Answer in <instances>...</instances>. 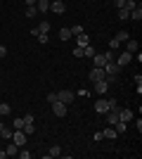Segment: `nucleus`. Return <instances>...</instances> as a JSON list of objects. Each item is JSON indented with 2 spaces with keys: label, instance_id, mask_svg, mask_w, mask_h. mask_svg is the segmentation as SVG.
<instances>
[{
  "label": "nucleus",
  "instance_id": "obj_1",
  "mask_svg": "<svg viewBox=\"0 0 142 159\" xmlns=\"http://www.w3.org/2000/svg\"><path fill=\"white\" fill-rule=\"evenodd\" d=\"M26 140H28V135L21 131V128H14V131H12V143L17 147H26Z\"/></svg>",
  "mask_w": 142,
  "mask_h": 159
},
{
  "label": "nucleus",
  "instance_id": "obj_2",
  "mask_svg": "<svg viewBox=\"0 0 142 159\" xmlns=\"http://www.w3.org/2000/svg\"><path fill=\"white\" fill-rule=\"evenodd\" d=\"M102 69H104V76H118V71H121V66L116 64V60H109Z\"/></svg>",
  "mask_w": 142,
  "mask_h": 159
},
{
  "label": "nucleus",
  "instance_id": "obj_3",
  "mask_svg": "<svg viewBox=\"0 0 142 159\" xmlns=\"http://www.w3.org/2000/svg\"><path fill=\"white\" fill-rule=\"evenodd\" d=\"M50 12H54V14H64V12H67L64 0H50Z\"/></svg>",
  "mask_w": 142,
  "mask_h": 159
},
{
  "label": "nucleus",
  "instance_id": "obj_4",
  "mask_svg": "<svg viewBox=\"0 0 142 159\" xmlns=\"http://www.w3.org/2000/svg\"><path fill=\"white\" fill-rule=\"evenodd\" d=\"M57 100H59V102H64V105L69 107V105L76 100V93H71V90H62V93H57Z\"/></svg>",
  "mask_w": 142,
  "mask_h": 159
},
{
  "label": "nucleus",
  "instance_id": "obj_5",
  "mask_svg": "<svg viewBox=\"0 0 142 159\" xmlns=\"http://www.w3.org/2000/svg\"><path fill=\"white\" fill-rule=\"evenodd\" d=\"M52 114L54 116H67V105L59 102V100H54L52 102Z\"/></svg>",
  "mask_w": 142,
  "mask_h": 159
},
{
  "label": "nucleus",
  "instance_id": "obj_6",
  "mask_svg": "<svg viewBox=\"0 0 142 159\" xmlns=\"http://www.w3.org/2000/svg\"><path fill=\"white\" fill-rule=\"evenodd\" d=\"M130 62H133V55H130L128 50H123V52H118V60H116V64H118V66H128Z\"/></svg>",
  "mask_w": 142,
  "mask_h": 159
},
{
  "label": "nucleus",
  "instance_id": "obj_7",
  "mask_svg": "<svg viewBox=\"0 0 142 159\" xmlns=\"http://www.w3.org/2000/svg\"><path fill=\"white\" fill-rule=\"evenodd\" d=\"M88 79L93 81V83H95V81H102V79H104V69H100V66H93V69H90V76H88Z\"/></svg>",
  "mask_w": 142,
  "mask_h": 159
},
{
  "label": "nucleus",
  "instance_id": "obj_8",
  "mask_svg": "<svg viewBox=\"0 0 142 159\" xmlns=\"http://www.w3.org/2000/svg\"><path fill=\"white\" fill-rule=\"evenodd\" d=\"M133 119H135V112H133V109H121V112H118V121H126V124H130Z\"/></svg>",
  "mask_w": 142,
  "mask_h": 159
},
{
  "label": "nucleus",
  "instance_id": "obj_9",
  "mask_svg": "<svg viewBox=\"0 0 142 159\" xmlns=\"http://www.w3.org/2000/svg\"><path fill=\"white\" fill-rule=\"evenodd\" d=\"M95 112H97V114H107V112H109V102L100 98L97 102H95Z\"/></svg>",
  "mask_w": 142,
  "mask_h": 159
},
{
  "label": "nucleus",
  "instance_id": "obj_10",
  "mask_svg": "<svg viewBox=\"0 0 142 159\" xmlns=\"http://www.w3.org/2000/svg\"><path fill=\"white\" fill-rule=\"evenodd\" d=\"M107 90H109V83L104 79H102V81H95V93H97V95H104Z\"/></svg>",
  "mask_w": 142,
  "mask_h": 159
},
{
  "label": "nucleus",
  "instance_id": "obj_11",
  "mask_svg": "<svg viewBox=\"0 0 142 159\" xmlns=\"http://www.w3.org/2000/svg\"><path fill=\"white\" fill-rule=\"evenodd\" d=\"M36 10H38L41 14L50 12V0H36Z\"/></svg>",
  "mask_w": 142,
  "mask_h": 159
},
{
  "label": "nucleus",
  "instance_id": "obj_12",
  "mask_svg": "<svg viewBox=\"0 0 142 159\" xmlns=\"http://www.w3.org/2000/svg\"><path fill=\"white\" fill-rule=\"evenodd\" d=\"M104 64H107V57H104V55H100V52H95V55H93V66H100V69H102Z\"/></svg>",
  "mask_w": 142,
  "mask_h": 159
},
{
  "label": "nucleus",
  "instance_id": "obj_13",
  "mask_svg": "<svg viewBox=\"0 0 142 159\" xmlns=\"http://www.w3.org/2000/svg\"><path fill=\"white\" fill-rule=\"evenodd\" d=\"M116 121H118V109H109V112H107V124H109V126H114Z\"/></svg>",
  "mask_w": 142,
  "mask_h": 159
},
{
  "label": "nucleus",
  "instance_id": "obj_14",
  "mask_svg": "<svg viewBox=\"0 0 142 159\" xmlns=\"http://www.w3.org/2000/svg\"><path fill=\"white\" fill-rule=\"evenodd\" d=\"M130 19H133V21H140L142 19V7L140 5H135L133 10H130Z\"/></svg>",
  "mask_w": 142,
  "mask_h": 159
},
{
  "label": "nucleus",
  "instance_id": "obj_15",
  "mask_svg": "<svg viewBox=\"0 0 142 159\" xmlns=\"http://www.w3.org/2000/svg\"><path fill=\"white\" fill-rule=\"evenodd\" d=\"M76 43H78V48H85V45H90V36L81 33V36H76Z\"/></svg>",
  "mask_w": 142,
  "mask_h": 159
},
{
  "label": "nucleus",
  "instance_id": "obj_16",
  "mask_svg": "<svg viewBox=\"0 0 142 159\" xmlns=\"http://www.w3.org/2000/svg\"><path fill=\"white\" fill-rule=\"evenodd\" d=\"M126 50H128L130 55H135L137 52V40H130L128 38V40H126Z\"/></svg>",
  "mask_w": 142,
  "mask_h": 159
},
{
  "label": "nucleus",
  "instance_id": "obj_17",
  "mask_svg": "<svg viewBox=\"0 0 142 159\" xmlns=\"http://www.w3.org/2000/svg\"><path fill=\"white\" fill-rule=\"evenodd\" d=\"M5 152H7V157H14V154L19 152V147H17V145H14V143H12V140H10V145L5 147Z\"/></svg>",
  "mask_w": 142,
  "mask_h": 159
},
{
  "label": "nucleus",
  "instance_id": "obj_18",
  "mask_svg": "<svg viewBox=\"0 0 142 159\" xmlns=\"http://www.w3.org/2000/svg\"><path fill=\"white\" fill-rule=\"evenodd\" d=\"M47 157H62V147L59 145H52L47 150Z\"/></svg>",
  "mask_w": 142,
  "mask_h": 159
},
{
  "label": "nucleus",
  "instance_id": "obj_19",
  "mask_svg": "<svg viewBox=\"0 0 142 159\" xmlns=\"http://www.w3.org/2000/svg\"><path fill=\"white\" fill-rule=\"evenodd\" d=\"M114 128H116V133H126L128 131V124H126V121H116Z\"/></svg>",
  "mask_w": 142,
  "mask_h": 159
},
{
  "label": "nucleus",
  "instance_id": "obj_20",
  "mask_svg": "<svg viewBox=\"0 0 142 159\" xmlns=\"http://www.w3.org/2000/svg\"><path fill=\"white\" fill-rule=\"evenodd\" d=\"M102 133H104V138H111V140H114L116 135H118V133H116V128H114V126H109V128H104V131H102Z\"/></svg>",
  "mask_w": 142,
  "mask_h": 159
},
{
  "label": "nucleus",
  "instance_id": "obj_21",
  "mask_svg": "<svg viewBox=\"0 0 142 159\" xmlns=\"http://www.w3.org/2000/svg\"><path fill=\"white\" fill-rule=\"evenodd\" d=\"M95 52H97V50H95V48H93V43H90V45H85V48H83V57H93Z\"/></svg>",
  "mask_w": 142,
  "mask_h": 159
},
{
  "label": "nucleus",
  "instance_id": "obj_22",
  "mask_svg": "<svg viewBox=\"0 0 142 159\" xmlns=\"http://www.w3.org/2000/svg\"><path fill=\"white\" fill-rule=\"evenodd\" d=\"M118 19H130V10H126V7H121V10H118Z\"/></svg>",
  "mask_w": 142,
  "mask_h": 159
},
{
  "label": "nucleus",
  "instance_id": "obj_23",
  "mask_svg": "<svg viewBox=\"0 0 142 159\" xmlns=\"http://www.w3.org/2000/svg\"><path fill=\"white\" fill-rule=\"evenodd\" d=\"M128 38H130L128 31H118V33H116V40H118V43H126Z\"/></svg>",
  "mask_w": 142,
  "mask_h": 159
},
{
  "label": "nucleus",
  "instance_id": "obj_24",
  "mask_svg": "<svg viewBox=\"0 0 142 159\" xmlns=\"http://www.w3.org/2000/svg\"><path fill=\"white\" fill-rule=\"evenodd\" d=\"M59 38H62V40H69V38H74V36H71V31H69V29H59Z\"/></svg>",
  "mask_w": 142,
  "mask_h": 159
},
{
  "label": "nucleus",
  "instance_id": "obj_25",
  "mask_svg": "<svg viewBox=\"0 0 142 159\" xmlns=\"http://www.w3.org/2000/svg\"><path fill=\"white\" fill-rule=\"evenodd\" d=\"M69 31H71V36H81V33H83V26H81V24H74Z\"/></svg>",
  "mask_w": 142,
  "mask_h": 159
},
{
  "label": "nucleus",
  "instance_id": "obj_26",
  "mask_svg": "<svg viewBox=\"0 0 142 159\" xmlns=\"http://www.w3.org/2000/svg\"><path fill=\"white\" fill-rule=\"evenodd\" d=\"M21 131L26 133V135H31V133H36V124H24V128Z\"/></svg>",
  "mask_w": 142,
  "mask_h": 159
},
{
  "label": "nucleus",
  "instance_id": "obj_27",
  "mask_svg": "<svg viewBox=\"0 0 142 159\" xmlns=\"http://www.w3.org/2000/svg\"><path fill=\"white\" fill-rule=\"evenodd\" d=\"M50 29H52V26H50V21H43L41 26H38V31H41V33H50Z\"/></svg>",
  "mask_w": 142,
  "mask_h": 159
},
{
  "label": "nucleus",
  "instance_id": "obj_28",
  "mask_svg": "<svg viewBox=\"0 0 142 159\" xmlns=\"http://www.w3.org/2000/svg\"><path fill=\"white\" fill-rule=\"evenodd\" d=\"M21 119H24V124H36V116H33V114H24Z\"/></svg>",
  "mask_w": 142,
  "mask_h": 159
},
{
  "label": "nucleus",
  "instance_id": "obj_29",
  "mask_svg": "<svg viewBox=\"0 0 142 159\" xmlns=\"http://www.w3.org/2000/svg\"><path fill=\"white\" fill-rule=\"evenodd\" d=\"M0 114H2V116L10 114V105H7V102H0Z\"/></svg>",
  "mask_w": 142,
  "mask_h": 159
},
{
  "label": "nucleus",
  "instance_id": "obj_30",
  "mask_svg": "<svg viewBox=\"0 0 142 159\" xmlns=\"http://www.w3.org/2000/svg\"><path fill=\"white\" fill-rule=\"evenodd\" d=\"M118 45H121V43H118L116 38H111V40H109V50H118Z\"/></svg>",
  "mask_w": 142,
  "mask_h": 159
},
{
  "label": "nucleus",
  "instance_id": "obj_31",
  "mask_svg": "<svg viewBox=\"0 0 142 159\" xmlns=\"http://www.w3.org/2000/svg\"><path fill=\"white\" fill-rule=\"evenodd\" d=\"M38 14V10H36V5L33 7H26V17H36Z\"/></svg>",
  "mask_w": 142,
  "mask_h": 159
},
{
  "label": "nucleus",
  "instance_id": "obj_32",
  "mask_svg": "<svg viewBox=\"0 0 142 159\" xmlns=\"http://www.w3.org/2000/svg\"><path fill=\"white\" fill-rule=\"evenodd\" d=\"M107 102H109V109H118V102H116V100H114V98H109V100H107Z\"/></svg>",
  "mask_w": 142,
  "mask_h": 159
},
{
  "label": "nucleus",
  "instance_id": "obj_33",
  "mask_svg": "<svg viewBox=\"0 0 142 159\" xmlns=\"http://www.w3.org/2000/svg\"><path fill=\"white\" fill-rule=\"evenodd\" d=\"M14 128H24V119H19V116H17V119H14V124H12Z\"/></svg>",
  "mask_w": 142,
  "mask_h": 159
},
{
  "label": "nucleus",
  "instance_id": "obj_34",
  "mask_svg": "<svg viewBox=\"0 0 142 159\" xmlns=\"http://www.w3.org/2000/svg\"><path fill=\"white\" fill-rule=\"evenodd\" d=\"M38 40H41L43 45H45V43H47V40H50V38H47V33H38Z\"/></svg>",
  "mask_w": 142,
  "mask_h": 159
},
{
  "label": "nucleus",
  "instance_id": "obj_35",
  "mask_svg": "<svg viewBox=\"0 0 142 159\" xmlns=\"http://www.w3.org/2000/svg\"><path fill=\"white\" fill-rule=\"evenodd\" d=\"M74 57H83V48H78V45L74 48Z\"/></svg>",
  "mask_w": 142,
  "mask_h": 159
},
{
  "label": "nucleus",
  "instance_id": "obj_36",
  "mask_svg": "<svg viewBox=\"0 0 142 159\" xmlns=\"http://www.w3.org/2000/svg\"><path fill=\"white\" fill-rule=\"evenodd\" d=\"M114 5H116V10H121V7H126V0H114Z\"/></svg>",
  "mask_w": 142,
  "mask_h": 159
},
{
  "label": "nucleus",
  "instance_id": "obj_37",
  "mask_svg": "<svg viewBox=\"0 0 142 159\" xmlns=\"http://www.w3.org/2000/svg\"><path fill=\"white\" fill-rule=\"evenodd\" d=\"M104 57H107V62H109V60H114L116 55H114V50H107V52H104Z\"/></svg>",
  "mask_w": 142,
  "mask_h": 159
},
{
  "label": "nucleus",
  "instance_id": "obj_38",
  "mask_svg": "<svg viewBox=\"0 0 142 159\" xmlns=\"http://www.w3.org/2000/svg\"><path fill=\"white\" fill-rule=\"evenodd\" d=\"M54 100H57V93H50V95H47V102H50V105H52Z\"/></svg>",
  "mask_w": 142,
  "mask_h": 159
},
{
  "label": "nucleus",
  "instance_id": "obj_39",
  "mask_svg": "<svg viewBox=\"0 0 142 159\" xmlns=\"http://www.w3.org/2000/svg\"><path fill=\"white\" fill-rule=\"evenodd\" d=\"M5 131H7V126L2 124V121H0V138H2V133H5Z\"/></svg>",
  "mask_w": 142,
  "mask_h": 159
},
{
  "label": "nucleus",
  "instance_id": "obj_40",
  "mask_svg": "<svg viewBox=\"0 0 142 159\" xmlns=\"http://www.w3.org/2000/svg\"><path fill=\"white\" fill-rule=\"evenodd\" d=\"M5 55H7V48H5V45H0V57H5Z\"/></svg>",
  "mask_w": 142,
  "mask_h": 159
},
{
  "label": "nucleus",
  "instance_id": "obj_41",
  "mask_svg": "<svg viewBox=\"0 0 142 159\" xmlns=\"http://www.w3.org/2000/svg\"><path fill=\"white\" fill-rule=\"evenodd\" d=\"M24 2H26V7H33L36 5V0H24Z\"/></svg>",
  "mask_w": 142,
  "mask_h": 159
},
{
  "label": "nucleus",
  "instance_id": "obj_42",
  "mask_svg": "<svg viewBox=\"0 0 142 159\" xmlns=\"http://www.w3.org/2000/svg\"><path fill=\"white\" fill-rule=\"evenodd\" d=\"M7 157V152H5V150H0V159H5Z\"/></svg>",
  "mask_w": 142,
  "mask_h": 159
},
{
  "label": "nucleus",
  "instance_id": "obj_43",
  "mask_svg": "<svg viewBox=\"0 0 142 159\" xmlns=\"http://www.w3.org/2000/svg\"><path fill=\"white\" fill-rule=\"evenodd\" d=\"M133 2H137V5H140V0H133Z\"/></svg>",
  "mask_w": 142,
  "mask_h": 159
},
{
  "label": "nucleus",
  "instance_id": "obj_44",
  "mask_svg": "<svg viewBox=\"0 0 142 159\" xmlns=\"http://www.w3.org/2000/svg\"><path fill=\"white\" fill-rule=\"evenodd\" d=\"M0 140H2V138H0Z\"/></svg>",
  "mask_w": 142,
  "mask_h": 159
}]
</instances>
